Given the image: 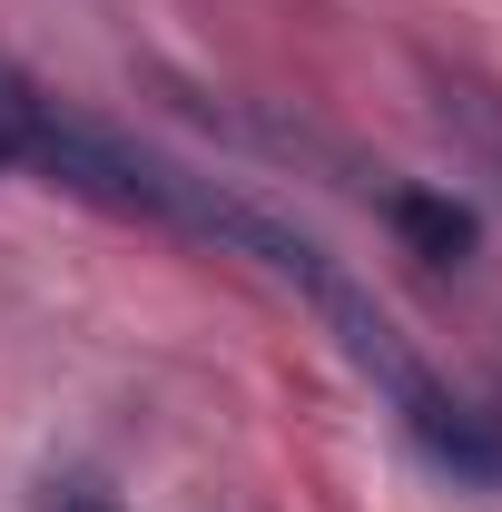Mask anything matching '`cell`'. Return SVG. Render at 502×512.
Here are the masks:
<instances>
[{"mask_svg":"<svg viewBox=\"0 0 502 512\" xmlns=\"http://www.w3.org/2000/svg\"><path fill=\"white\" fill-rule=\"evenodd\" d=\"M443 119H463V128H473V148L502 158V99H493V89H463V79H453V89H443Z\"/></svg>","mask_w":502,"mask_h":512,"instance_id":"obj_2","label":"cell"},{"mask_svg":"<svg viewBox=\"0 0 502 512\" xmlns=\"http://www.w3.org/2000/svg\"><path fill=\"white\" fill-rule=\"evenodd\" d=\"M40 512H119V503L89 493V483H50V503H40Z\"/></svg>","mask_w":502,"mask_h":512,"instance_id":"obj_3","label":"cell"},{"mask_svg":"<svg viewBox=\"0 0 502 512\" xmlns=\"http://www.w3.org/2000/svg\"><path fill=\"white\" fill-rule=\"evenodd\" d=\"M384 217H394V237H404V247L434 256V266H463V256H473V207H463V197L394 188V197H384Z\"/></svg>","mask_w":502,"mask_h":512,"instance_id":"obj_1","label":"cell"}]
</instances>
